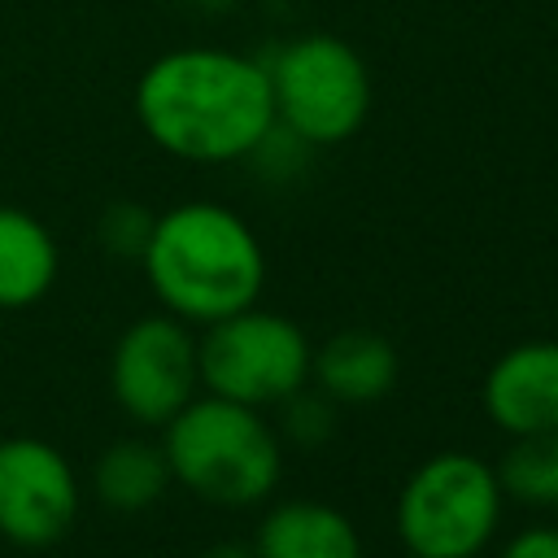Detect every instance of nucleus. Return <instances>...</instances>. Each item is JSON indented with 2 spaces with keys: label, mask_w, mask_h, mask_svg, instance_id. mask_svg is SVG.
<instances>
[{
  "label": "nucleus",
  "mask_w": 558,
  "mask_h": 558,
  "mask_svg": "<svg viewBox=\"0 0 558 558\" xmlns=\"http://www.w3.org/2000/svg\"><path fill=\"white\" fill-rule=\"evenodd\" d=\"M135 122L179 161L253 157L275 131L266 61L227 48H170L135 78Z\"/></svg>",
  "instance_id": "f257e3e1"
},
{
  "label": "nucleus",
  "mask_w": 558,
  "mask_h": 558,
  "mask_svg": "<svg viewBox=\"0 0 558 558\" xmlns=\"http://www.w3.org/2000/svg\"><path fill=\"white\" fill-rule=\"evenodd\" d=\"M140 266L157 305L187 327L257 305L266 283V253L253 227L218 201H183L157 214Z\"/></svg>",
  "instance_id": "f03ea898"
},
{
  "label": "nucleus",
  "mask_w": 558,
  "mask_h": 558,
  "mask_svg": "<svg viewBox=\"0 0 558 558\" xmlns=\"http://www.w3.org/2000/svg\"><path fill=\"white\" fill-rule=\"evenodd\" d=\"M161 453L174 484L227 510L266 501L283 471L279 432L262 418V410L214 392H196L161 427Z\"/></svg>",
  "instance_id": "7ed1b4c3"
},
{
  "label": "nucleus",
  "mask_w": 558,
  "mask_h": 558,
  "mask_svg": "<svg viewBox=\"0 0 558 558\" xmlns=\"http://www.w3.org/2000/svg\"><path fill=\"white\" fill-rule=\"evenodd\" d=\"M506 493L493 462L445 449L414 466L397 497V536L410 558H480L497 536Z\"/></svg>",
  "instance_id": "20e7f679"
},
{
  "label": "nucleus",
  "mask_w": 558,
  "mask_h": 558,
  "mask_svg": "<svg viewBox=\"0 0 558 558\" xmlns=\"http://www.w3.org/2000/svg\"><path fill=\"white\" fill-rule=\"evenodd\" d=\"M270 100L275 126L301 144L327 148L362 131L371 113V70L353 44L340 35H296L270 61Z\"/></svg>",
  "instance_id": "39448f33"
},
{
  "label": "nucleus",
  "mask_w": 558,
  "mask_h": 558,
  "mask_svg": "<svg viewBox=\"0 0 558 558\" xmlns=\"http://www.w3.org/2000/svg\"><path fill=\"white\" fill-rule=\"evenodd\" d=\"M314 344L305 331L275 310L244 305L196 336L201 392L266 410L310 384Z\"/></svg>",
  "instance_id": "423d86ee"
},
{
  "label": "nucleus",
  "mask_w": 558,
  "mask_h": 558,
  "mask_svg": "<svg viewBox=\"0 0 558 558\" xmlns=\"http://www.w3.org/2000/svg\"><path fill=\"white\" fill-rule=\"evenodd\" d=\"M109 392L131 423L166 427L201 392L192 327L174 314L135 318L109 353Z\"/></svg>",
  "instance_id": "0eeeda50"
},
{
  "label": "nucleus",
  "mask_w": 558,
  "mask_h": 558,
  "mask_svg": "<svg viewBox=\"0 0 558 558\" xmlns=\"http://www.w3.org/2000/svg\"><path fill=\"white\" fill-rule=\"evenodd\" d=\"M78 519V475L39 436L0 440V536L22 549L61 541Z\"/></svg>",
  "instance_id": "6e6552de"
},
{
  "label": "nucleus",
  "mask_w": 558,
  "mask_h": 558,
  "mask_svg": "<svg viewBox=\"0 0 558 558\" xmlns=\"http://www.w3.org/2000/svg\"><path fill=\"white\" fill-rule=\"evenodd\" d=\"M484 414L506 436L558 432V340H523L484 375Z\"/></svg>",
  "instance_id": "1a4fd4ad"
},
{
  "label": "nucleus",
  "mask_w": 558,
  "mask_h": 558,
  "mask_svg": "<svg viewBox=\"0 0 558 558\" xmlns=\"http://www.w3.org/2000/svg\"><path fill=\"white\" fill-rule=\"evenodd\" d=\"M397 375H401V357L392 340L366 327L327 336L310 357V379L318 384L323 397L340 405H366V401L388 397Z\"/></svg>",
  "instance_id": "9d476101"
},
{
  "label": "nucleus",
  "mask_w": 558,
  "mask_h": 558,
  "mask_svg": "<svg viewBox=\"0 0 558 558\" xmlns=\"http://www.w3.org/2000/svg\"><path fill=\"white\" fill-rule=\"evenodd\" d=\"M257 558H362L357 523L327 501H279L253 532Z\"/></svg>",
  "instance_id": "9b49d317"
},
{
  "label": "nucleus",
  "mask_w": 558,
  "mask_h": 558,
  "mask_svg": "<svg viewBox=\"0 0 558 558\" xmlns=\"http://www.w3.org/2000/svg\"><path fill=\"white\" fill-rule=\"evenodd\" d=\"M57 266L61 253L52 231L35 214L0 205V310H26L44 301L57 283Z\"/></svg>",
  "instance_id": "f8f14e48"
},
{
  "label": "nucleus",
  "mask_w": 558,
  "mask_h": 558,
  "mask_svg": "<svg viewBox=\"0 0 558 558\" xmlns=\"http://www.w3.org/2000/svg\"><path fill=\"white\" fill-rule=\"evenodd\" d=\"M170 462L153 440H113L92 466V493L118 514H140L170 488Z\"/></svg>",
  "instance_id": "ddd939ff"
},
{
  "label": "nucleus",
  "mask_w": 558,
  "mask_h": 558,
  "mask_svg": "<svg viewBox=\"0 0 558 558\" xmlns=\"http://www.w3.org/2000/svg\"><path fill=\"white\" fill-rule=\"evenodd\" d=\"M493 471L510 501H523L536 510H558V432L510 436V449L501 453V462Z\"/></svg>",
  "instance_id": "4468645a"
},
{
  "label": "nucleus",
  "mask_w": 558,
  "mask_h": 558,
  "mask_svg": "<svg viewBox=\"0 0 558 558\" xmlns=\"http://www.w3.org/2000/svg\"><path fill=\"white\" fill-rule=\"evenodd\" d=\"M279 405H283L279 432L301 449H314L336 432V410H331V397H323V392H305L301 388Z\"/></svg>",
  "instance_id": "2eb2a0df"
},
{
  "label": "nucleus",
  "mask_w": 558,
  "mask_h": 558,
  "mask_svg": "<svg viewBox=\"0 0 558 558\" xmlns=\"http://www.w3.org/2000/svg\"><path fill=\"white\" fill-rule=\"evenodd\" d=\"M153 218H157V214H148V209L135 205V201H118V205H109V209L100 214V244H105L113 257H135V262H140V253H144V244H148V231H153Z\"/></svg>",
  "instance_id": "dca6fc26"
},
{
  "label": "nucleus",
  "mask_w": 558,
  "mask_h": 558,
  "mask_svg": "<svg viewBox=\"0 0 558 558\" xmlns=\"http://www.w3.org/2000/svg\"><path fill=\"white\" fill-rule=\"evenodd\" d=\"M501 558H558V527H523L506 541Z\"/></svg>",
  "instance_id": "f3484780"
},
{
  "label": "nucleus",
  "mask_w": 558,
  "mask_h": 558,
  "mask_svg": "<svg viewBox=\"0 0 558 558\" xmlns=\"http://www.w3.org/2000/svg\"><path fill=\"white\" fill-rule=\"evenodd\" d=\"M201 558H257V554H253V545H240V541H218V545H209Z\"/></svg>",
  "instance_id": "a211bd4d"
},
{
  "label": "nucleus",
  "mask_w": 558,
  "mask_h": 558,
  "mask_svg": "<svg viewBox=\"0 0 558 558\" xmlns=\"http://www.w3.org/2000/svg\"><path fill=\"white\" fill-rule=\"evenodd\" d=\"M0 440H4V436H0Z\"/></svg>",
  "instance_id": "6ab92c4d"
}]
</instances>
